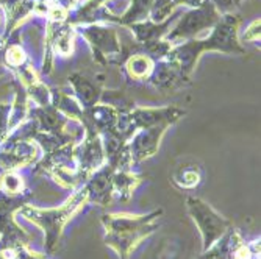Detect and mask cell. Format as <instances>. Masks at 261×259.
Masks as SVG:
<instances>
[{"label":"cell","mask_w":261,"mask_h":259,"mask_svg":"<svg viewBox=\"0 0 261 259\" xmlns=\"http://www.w3.org/2000/svg\"><path fill=\"white\" fill-rule=\"evenodd\" d=\"M161 213L163 209L153 211L147 216L105 214L102 222L107 231V245L119 253L121 259H128L130 251L156 229V219Z\"/></svg>","instance_id":"cell-1"},{"label":"cell","mask_w":261,"mask_h":259,"mask_svg":"<svg viewBox=\"0 0 261 259\" xmlns=\"http://www.w3.org/2000/svg\"><path fill=\"white\" fill-rule=\"evenodd\" d=\"M86 202H88V194H86V189L83 186L80 191H77L60 208L39 209V208L23 205L19 209V214H22V217H25L27 220L33 222L35 225H38L44 229V233H45V248L49 253H54L55 248L58 247L60 239H61V233H63L64 225Z\"/></svg>","instance_id":"cell-2"},{"label":"cell","mask_w":261,"mask_h":259,"mask_svg":"<svg viewBox=\"0 0 261 259\" xmlns=\"http://www.w3.org/2000/svg\"><path fill=\"white\" fill-rule=\"evenodd\" d=\"M186 206L202 234L203 251L211 248L231 228V222L228 219L218 214L215 209L205 202H202L200 198L188 197Z\"/></svg>","instance_id":"cell-3"},{"label":"cell","mask_w":261,"mask_h":259,"mask_svg":"<svg viewBox=\"0 0 261 259\" xmlns=\"http://www.w3.org/2000/svg\"><path fill=\"white\" fill-rule=\"evenodd\" d=\"M29 197H30V194L11 195V197L0 194V233H2L0 245L17 247V245L29 244L30 236L13 220L14 211L20 209L23 205H25Z\"/></svg>","instance_id":"cell-4"},{"label":"cell","mask_w":261,"mask_h":259,"mask_svg":"<svg viewBox=\"0 0 261 259\" xmlns=\"http://www.w3.org/2000/svg\"><path fill=\"white\" fill-rule=\"evenodd\" d=\"M38 149L35 144L27 140H17V142H7L0 150V169L10 172L17 167L27 166L36 159Z\"/></svg>","instance_id":"cell-5"},{"label":"cell","mask_w":261,"mask_h":259,"mask_svg":"<svg viewBox=\"0 0 261 259\" xmlns=\"http://www.w3.org/2000/svg\"><path fill=\"white\" fill-rule=\"evenodd\" d=\"M202 177H203L202 169L194 166V164H189V166H183L175 170L172 181L180 189H194L196 186L200 184Z\"/></svg>","instance_id":"cell-6"},{"label":"cell","mask_w":261,"mask_h":259,"mask_svg":"<svg viewBox=\"0 0 261 259\" xmlns=\"http://www.w3.org/2000/svg\"><path fill=\"white\" fill-rule=\"evenodd\" d=\"M141 180H142L141 175H133L125 170L114 172L113 174V192L119 195L121 200H127Z\"/></svg>","instance_id":"cell-7"},{"label":"cell","mask_w":261,"mask_h":259,"mask_svg":"<svg viewBox=\"0 0 261 259\" xmlns=\"http://www.w3.org/2000/svg\"><path fill=\"white\" fill-rule=\"evenodd\" d=\"M22 191H23V180L13 170L7 172L0 178V192L10 195H22L23 194Z\"/></svg>","instance_id":"cell-8"},{"label":"cell","mask_w":261,"mask_h":259,"mask_svg":"<svg viewBox=\"0 0 261 259\" xmlns=\"http://www.w3.org/2000/svg\"><path fill=\"white\" fill-rule=\"evenodd\" d=\"M127 67H128V72L133 78H144L152 70V61L149 56L139 55V56H133L128 61Z\"/></svg>","instance_id":"cell-9"},{"label":"cell","mask_w":261,"mask_h":259,"mask_svg":"<svg viewBox=\"0 0 261 259\" xmlns=\"http://www.w3.org/2000/svg\"><path fill=\"white\" fill-rule=\"evenodd\" d=\"M55 47L63 55H67L70 50H72V33L69 32V28L58 32V35L55 36Z\"/></svg>","instance_id":"cell-10"},{"label":"cell","mask_w":261,"mask_h":259,"mask_svg":"<svg viewBox=\"0 0 261 259\" xmlns=\"http://www.w3.org/2000/svg\"><path fill=\"white\" fill-rule=\"evenodd\" d=\"M23 61H25V53H23V50L19 45H11L7 52V63L11 67H20Z\"/></svg>","instance_id":"cell-11"},{"label":"cell","mask_w":261,"mask_h":259,"mask_svg":"<svg viewBox=\"0 0 261 259\" xmlns=\"http://www.w3.org/2000/svg\"><path fill=\"white\" fill-rule=\"evenodd\" d=\"M17 259H47V257L45 254L30 250L29 245H20L17 247Z\"/></svg>","instance_id":"cell-12"},{"label":"cell","mask_w":261,"mask_h":259,"mask_svg":"<svg viewBox=\"0 0 261 259\" xmlns=\"http://www.w3.org/2000/svg\"><path fill=\"white\" fill-rule=\"evenodd\" d=\"M8 112L10 106L0 105V140H2L8 131Z\"/></svg>","instance_id":"cell-13"},{"label":"cell","mask_w":261,"mask_h":259,"mask_svg":"<svg viewBox=\"0 0 261 259\" xmlns=\"http://www.w3.org/2000/svg\"><path fill=\"white\" fill-rule=\"evenodd\" d=\"M2 72H4V69H2V66H0V75H2Z\"/></svg>","instance_id":"cell-14"}]
</instances>
